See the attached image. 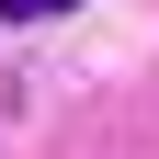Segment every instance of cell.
<instances>
[{"label": "cell", "instance_id": "cell-1", "mask_svg": "<svg viewBox=\"0 0 159 159\" xmlns=\"http://www.w3.org/2000/svg\"><path fill=\"white\" fill-rule=\"evenodd\" d=\"M46 11H80V0H0V23H46Z\"/></svg>", "mask_w": 159, "mask_h": 159}]
</instances>
